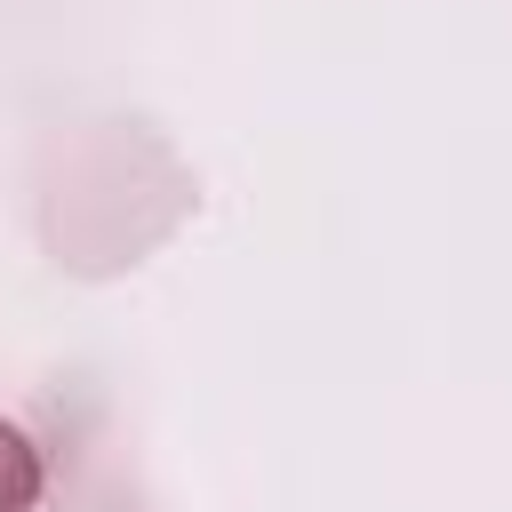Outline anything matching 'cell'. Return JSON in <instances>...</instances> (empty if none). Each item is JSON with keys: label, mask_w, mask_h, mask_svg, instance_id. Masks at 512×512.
Listing matches in <instances>:
<instances>
[{"label": "cell", "mask_w": 512, "mask_h": 512, "mask_svg": "<svg viewBox=\"0 0 512 512\" xmlns=\"http://www.w3.org/2000/svg\"><path fill=\"white\" fill-rule=\"evenodd\" d=\"M40 496V448L0 416V512H24Z\"/></svg>", "instance_id": "6da1fadb"}]
</instances>
